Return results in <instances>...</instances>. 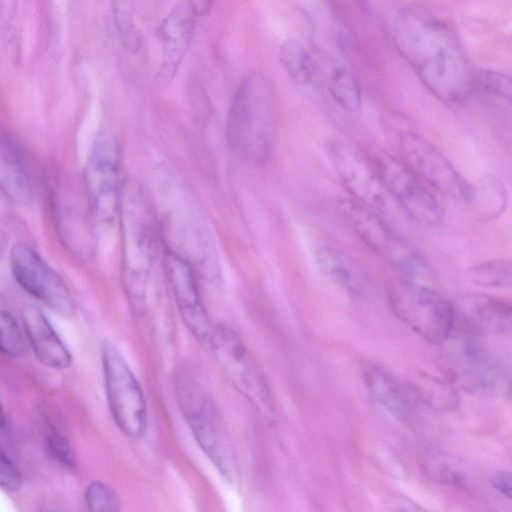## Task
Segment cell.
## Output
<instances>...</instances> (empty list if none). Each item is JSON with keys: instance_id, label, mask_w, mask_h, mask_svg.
Listing matches in <instances>:
<instances>
[{"instance_id": "23", "label": "cell", "mask_w": 512, "mask_h": 512, "mask_svg": "<svg viewBox=\"0 0 512 512\" xmlns=\"http://www.w3.org/2000/svg\"><path fill=\"white\" fill-rule=\"evenodd\" d=\"M507 201V190L502 180L495 174H487L472 185L468 203L479 220L492 221L505 211Z\"/></svg>"}, {"instance_id": "18", "label": "cell", "mask_w": 512, "mask_h": 512, "mask_svg": "<svg viewBox=\"0 0 512 512\" xmlns=\"http://www.w3.org/2000/svg\"><path fill=\"white\" fill-rule=\"evenodd\" d=\"M318 81L325 85L332 99L343 110L357 112L361 107V89L352 71L336 56L314 50Z\"/></svg>"}, {"instance_id": "10", "label": "cell", "mask_w": 512, "mask_h": 512, "mask_svg": "<svg viewBox=\"0 0 512 512\" xmlns=\"http://www.w3.org/2000/svg\"><path fill=\"white\" fill-rule=\"evenodd\" d=\"M445 356L455 381L467 393L487 399L503 393V370L493 356L474 340L467 337L452 340Z\"/></svg>"}, {"instance_id": "30", "label": "cell", "mask_w": 512, "mask_h": 512, "mask_svg": "<svg viewBox=\"0 0 512 512\" xmlns=\"http://www.w3.org/2000/svg\"><path fill=\"white\" fill-rule=\"evenodd\" d=\"M45 449L48 456L58 465L73 470L76 465V455L68 440L54 428L47 430Z\"/></svg>"}, {"instance_id": "14", "label": "cell", "mask_w": 512, "mask_h": 512, "mask_svg": "<svg viewBox=\"0 0 512 512\" xmlns=\"http://www.w3.org/2000/svg\"><path fill=\"white\" fill-rule=\"evenodd\" d=\"M329 154L342 183L355 197L354 200L376 212L388 209V193L377 171L350 147L334 142Z\"/></svg>"}, {"instance_id": "1", "label": "cell", "mask_w": 512, "mask_h": 512, "mask_svg": "<svg viewBox=\"0 0 512 512\" xmlns=\"http://www.w3.org/2000/svg\"><path fill=\"white\" fill-rule=\"evenodd\" d=\"M394 44L424 85L448 104L473 91L474 74L454 31L418 8H403L392 24Z\"/></svg>"}, {"instance_id": "5", "label": "cell", "mask_w": 512, "mask_h": 512, "mask_svg": "<svg viewBox=\"0 0 512 512\" xmlns=\"http://www.w3.org/2000/svg\"><path fill=\"white\" fill-rule=\"evenodd\" d=\"M110 414L128 437H141L147 427V405L141 385L118 349L105 342L101 353Z\"/></svg>"}, {"instance_id": "20", "label": "cell", "mask_w": 512, "mask_h": 512, "mask_svg": "<svg viewBox=\"0 0 512 512\" xmlns=\"http://www.w3.org/2000/svg\"><path fill=\"white\" fill-rule=\"evenodd\" d=\"M313 254L320 271L333 283L351 294H360L365 290L366 273L348 254L328 245L316 247Z\"/></svg>"}, {"instance_id": "22", "label": "cell", "mask_w": 512, "mask_h": 512, "mask_svg": "<svg viewBox=\"0 0 512 512\" xmlns=\"http://www.w3.org/2000/svg\"><path fill=\"white\" fill-rule=\"evenodd\" d=\"M0 188L13 200L24 202L31 187L24 160L17 148L0 136Z\"/></svg>"}, {"instance_id": "33", "label": "cell", "mask_w": 512, "mask_h": 512, "mask_svg": "<svg viewBox=\"0 0 512 512\" xmlns=\"http://www.w3.org/2000/svg\"><path fill=\"white\" fill-rule=\"evenodd\" d=\"M4 426H5V415H4L3 407H2V404L0 401V431L4 428Z\"/></svg>"}, {"instance_id": "6", "label": "cell", "mask_w": 512, "mask_h": 512, "mask_svg": "<svg viewBox=\"0 0 512 512\" xmlns=\"http://www.w3.org/2000/svg\"><path fill=\"white\" fill-rule=\"evenodd\" d=\"M227 380L266 418L273 416V402L266 380L254 358L230 328L214 327L207 343Z\"/></svg>"}, {"instance_id": "7", "label": "cell", "mask_w": 512, "mask_h": 512, "mask_svg": "<svg viewBox=\"0 0 512 512\" xmlns=\"http://www.w3.org/2000/svg\"><path fill=\"white\" fill-rule=\"evenodd\" d=\"M336 213L340 219L376 254L407 274L416 272L419 258L372 209L354 199H339Z\"/></svg>"}, {"instance_id": "31", "label": "cell", "mask_w": 512, "mask_h": 512, "mask_svg": "<svg viewBox=\"0 0 512 512\" xmlns=\"http://www.w3.org/2000/svg\"><path fill=\"white\" fill-rule=\"evenodd\" d=\"M22 481V475L17 466L0 453V488L11 492L17 491L22 486Z\"/></svg>"}, {"instance_id": "19", "label": "cell", "mask_w": 512, "mask_h": 512, "mask_svg": "<svg viewBox=\"0 0 512 512\" xmlns=\"http://www.w3.org/2000/svg\"><path fill=\"white\" fill-rule=\"evenodd\" d=\"M363 378L373 399L399 421L408 423L414 416V405L400 382L378 364L366 365Z\"/></svg>"}, {"instance_id": "21", "label": "cell", "mask_w": 512, "mask_h": 512, "mask_svg": "<svg viewBox=\"0 0 512 512\" xmlns=\"http://www.w3.org/2000/svg\"><path fill=\"white\" fill-rule=\"evenodd\" d=\"M406 382L413 393L426 405L438 411H453L460 403L455 387L423 370H414L407 374Z\"/></svg>"}, {"instance_id": "24", "label": "cell", "mask_w": 512, "mask_h": 512, "mask_svg": "<svg viewBox=\"0 0 512 512\" xmlns=\"http://www.w3.org/2000/svg\"><path fill=\"white\" fill-rule=\"evenodd\" d=\"M281 62L290 77L302 86L319 83L315 51L296 40H289L280 50Z\"/></svg>"}, {"instance_id": "32", "label": "cell", "mask_w": 512, "mask_h": 512, "mask_svg": "<svg viewBox=\"0 0 512 512\" xmlns=\"http://www.w3.org/2000/svg\"><path fill=\"white\" fill-rule=\"evenodd\" d=\"M492 486L503 496L511 498L512 485L509 472L496 473L491 479Z\"/></svg>"}, {"instance_id": "9", "label": "cell", "mask_w": 512, "mask_h": 512, "mask_svg": "<svg viewBox=\"0 0 512 512\" xmlns=\"http://www.w3.org/2000/svg\"><path fill=\"white\" fill-rule=\"evenodd\" d=\"M10 267L16 282L32 297L60 315L73 314L75 305L68 287L30 245H13Z\"/></svg>"}, {"instance_id": "16", "label": "cell", "mask_w": 512, "mask_h": 512, "mask_svg": "<svg viewBox=\"0 0 512 512\" xmlns=\"http://www.w3.org/2000/svg\"><path fill=\"white\" fill-rule=\"evenodd\" d=\"M196 12L191 2L175 5L163 19L159 35L162 61L158 81L167 84L173 79L192 40Z\"/></svg>"}, {"instance_id": "28", "label": "cell", "mask_w": 512, "mask_h": 512, "mask_svg": "<svg viewBox=\"0 0 512 512\" xmlns=\"http://www.w3.org/2000/svg\"><path fill=\"white\" fill-rule=\"evenodd\" d=\"M473 90L494 100L511 101V79L497 71L483 70L474 75Z\"/></svg>"}, {"instance_id": "13", "label": "cell", "mask_w": 512, "mask_h": 512, "mask_svg": "<svg viewBox=\"0 0 512 512\" xmlns=\"http://www.w3.org/2000/svg\"><path fill=\"white\" fill-rule=\"evenodd\" d=\"M163 266L185 325L199 341L207 345L214 327L201 301L192 265L177 252L166 248Z\"/></svg>"}, {"instance_id": "4", "label": "cell", "mask_w": 512, "mask_h": 512, "mask_svg": "<svg viewBox=\"0 0 512 512\" xmlns=\"http://www.w3.org/2000/svg\"><path fill=\"white\" fill-rule=\"evenodd\" d=\"M387 298L394 315L423 339L441 344L449 338L453 305L437 291L402 279L388 286Z\"/></svg>"}, {"instance_id": "11", "label": "cell", "mask_w": 512, "mask_h": 512, "mask_svg": "<svg viewBox=\"0 0 512 512\" xmlns=\"http://www.w3.org/2000/svg\"><path fill=\"white\" fill-rule=\"evenodd\" d=\"M119 149L108 130H101L95 137L84 179L91 209L100 220H111L118 209Z\"/></svg>"}, {"instance_id": "3", "label": "cell", "mask_w": 512, "mask_h": 512, "mask_svg": "<svg viewBox=\"0 0 512 512\" xmlns=\"http://www.w3.org/2000/svg\"><path fill=\"white\" fill-rule=\"evenodd\" d=\"M276 106L272 87L259 73L238 86L227 117L226 136L231 149L244 160L260 163L273 146Z\"/></svg>"}, {"instance_id": "17", "label": "cell", "mask_w": 512, "mask_h": 512, "mask_svg": "<svg viewBox=\"0 0 512 512\" xmlns=\"http://www.w3.org/2000/svg\"><path fill=\"white\" fill-rule=\"evenodd\" d=\"M22 320L28 344L41 364L58 370L72 364L69 350L41 309L33 304L25 306Z\"/></svg>"}, {"instance_id": "34", "label": "cell", "mask_w": 512, "mask_h": 512, "mask_svg": "<svg viewBox=\"0 0 512 512\" xmlns=\"http://www.w3.org/2000/svg\"><path fill=\"white\" fill-rule=\"evenodd\" d=\"M398 512H424V511L418 510L415 507H408V508H403V509L399 510Z\"/></svg>"}, {"instance_id": "29", "label": "cell", "mask_w": 512, "mask_h": 512, "mask_svg": "<svg viewBox=\"0 0 512 512\" xmlns=\"http://www.w3.org/2000/svg\"><path fill=\"white\" fill-rule=\"evenodd\" d=\"M84 498L88 512H121L116 492L103 482H91Z\"/></svg>"}, {"instance_id": "25", "label": "cell", "mask_w": 512, "mask_h": 512, "mask_svg": "<svg viewBox=\"0 0 512 512\" xmlns=\"http://www.w3.org/2000/svg\"><path fill=\"white\" fill-rule=\"evenodd\" d=\"M468 279L484 288L505 289L512 285L509 259H495L475 264L467 269Z\"/></svg>"}, {"instance_id": "27", "label": "cell", "mask_w": 512, "mask_h": 512, "mask_svg": "<svg viewBox=\"0 0 512 512\" xmlns=\"http://www.w3.org/2000/svg\"><path fill=\"white\" fill-rule=\"evenodd\" d=\"M25 332L14 316L0 309V352L8 357H21L28 350Z\"/></svg>"}, {"instance_id": "8", "label": "cell", "mask_w": 512, "mask_h": 512, "mask_svg": "<svg viewBox=\"0 0 512 512\" xmlns=\"http://www.w3.org/2000/svg\"><path fill=\"white\" fill-rule=\"evenodd\" d=\"M376 166L387 193L415 222L429 229H438L444 225L442 206L413 170L388 154L378 156Z\"/></svg>"}, {"instance_id": "12", "label": "cell", "mask_w": 512, "mask_h": 512, "mask_svg": "<svg viewBox=\"0 0 512 512\" xmlns=\"http://www.w3.org/2000/svg\"><path fill=\"white\" fill-rule=\"evenodd\" d=\"M407 163L430 185L468 203L472 185L457 171L445 155L423 136L407 131L400 139Z\"/></svg>"}, {"instance_id": "15", "label": "cell", "mask_w": 512, "mask_h": 512, "mask_svg": "<svg viewBox=\"0 0 512 512\" xmlns=\"http://www.w3.org/2000/svg\"><path fill=\"white\" fill-rule=\"evenodd\" d=\"M465 328L479 336H510L512 331V308L497 298L470 293L461 295L453 305Z\"/></svg>"}, {"instance_id": "2", "label": "cell", "mask_w": 512, "mask_h": 512, "mask_svg": "<svg viewBox=\"0 0 512 512\" xmlns=\"http://www.w3.org/2000/svg\"><path fill=\"white\" fill-rule=\"evenodd\" d=\"M175 397L196 442L219 473L231 484L239 480L234 446L202 373L192 365L178 368Z\"/></svg>"}, {"instance_id": "26", "label": "cell", "mask_w": 512, "mask_h": 512, "mask_svg": "<svg viewBox=\"0 0 512 512\" xmlns=\"http://www.w3.org/2000/svg\"><path fill=\"white\" fill-rule=\"evenodd\" d=\"M113 18L120 40L132 54L138 53L143 46V38L133 17V3L120 1L113 4Z\"/></svg>"}]
</instances>
